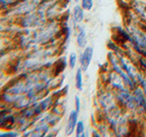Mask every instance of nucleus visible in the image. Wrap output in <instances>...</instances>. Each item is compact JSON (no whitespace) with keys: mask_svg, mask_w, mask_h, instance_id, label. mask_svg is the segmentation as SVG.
<instances>
[{"mask_svg":"<svg viewBox=\"0 0 146 137\" xmlns=\"http://www.w3.org/2000/svg\"><path fill=\"white\" fill-rule=\"evenodd\" d=\"M12 109L7 104L4 107H0V129L10 130L17 124V116L12 112Z\"/></svg>","mask_w":146,"mask_h":137,"instance_id":"obj_1","label":"nucleus"},{"mask_svg":"<svg viewBox=\"0 0 146 137\" xmlns=\"http://www.w3.org/2000/svg\"><path fill=\"white\" fill-rule=\"evenodd\" d=\"M43 19V14L39 11H32L18 17V24L21 27H33L39 25Z\"/></svg>","mask_w":146,"mask_h":137,"instance_id":"obj_2","label":"nucleus"},{"mask_svg":"<svg viewBox=\"0 0 146 137\" xmlns=\"http://www.w3.org/2000/svg\"><path fill=\"white\" fill-rule=\"evenodd\" d=\"M92 57H93V49L91 47H87L83 50V52L81 53L80 57V68H82L83 71H86L88 70V68L90 65Z\"/></svg>","mask_w":146,"mask_h":137,"instance_id":"obj_3","label":"nucleus"},{"mask_svg":"<svg viewBox=\"0 0 146 137\" xmlns=\"http://www.w3.org/2000/svg\"><path fill=\"white\" fill-rule=\"evenodd\" d=\"M78 122H79L78 121V112L76 111V110L71 111L70 113V116H68L67 124H66V128H65V134L67 135H70L73 134Z\"/></svg>","mask_w":146,"mask_h":137,"instance_id":"obj_4","label":"nucleus"},{"mask_svg":"<svg viewBox=\"0 0 146 137\" xmlns=\"http://www.w3.org/2000/svg\"><path fill=\"white\" fill-rule=\"evenodd\" d=\"M84 9L80 5H76L72 10V19L76 24H80L84 19Z\"/></svg>","mask_w":146,"mask_h":137,"instance_id":"obj_5","label":"nucleus"},{"mask_svg":"<svg viewBox=\"0 0 146 137\" xmlns=\"http://www.w3.org/2000/svg\"><path fill=\"white\" fill-rule=\"evenodd\" d=\"M77 44L80 48H85L87 45V35L84 29H80L77 35Z\"/></svg>","mask_w":146,"mask_h":137,"instance_id":"obj_6","label":"nucleus"},{"mask_svg":"<svg viewBox=\"0 0 146 137\" xmlns=\"http://www.w3.org/2000/svg\"><path fill=\"white\" fill-rule=\"evenodd\" d=\"M9 29H10V25H9L7 18L0 17V37L4 36L5 33H7Z\"/></svg>","mask_w":146,"mask_h":137,"instance_id":"obj_7","label":"nucleus"},{"mask_svg":"<svg viewBox=\"0 0 146 137\" xmlns=\"http://www.w3.org/2000/svg\"><path fill=\"white\" fill-rule=\"evenodd\" d=\"M9 48L8 40L4 39V36L0 37V58L3 57L7 52V49Z\"/></svg>","mask_w":146,"mask_h":137,"instance_id":"obj_8","label":"nucleus"},{"mask_svg":"<svg viewBox=\"0 0 146 137\" xmlns=\"http://www.w3.org/2000/svg\"><path fill=\"white\" fill-rule=\"evenodd\" d=\"M75 84L78 90H82V85H83V80H82V72L81 70L79 68L77 70V73L75 75Z\"/></svg>","mask_w":146,"mask_h":137,"instance_id":"obj_9","label":"nucleus"},{"mask_svg":"<svg viewBox=\"0 0 146 137\" xmlns=\"http://www.w3.org/2000/svg\"><path fill=\"white\" fill-rule=\"evenodd\" d=\"M80 6L85 11H90L94 7L93 0H80Z\"/></svg>","mask_w":146,"mask_h":137,"instance_id":"obj_10","label":"nucleus"},{"mask_svg":"<svg viewBox=\"0 0 146 137\" xmlns=\"http://www.w3.org/2000/svg\"><path fill=\"white\" fill-rule=\"evenodd\" d=\"M84 131H85V126L84 123L82 121H79L76 125V135L77 136H80L84 134Z\"/></svg>","mask_w":146,"mask_h":137,"instance_id":"obj_11","label":"nucleus"},{"mask_svg":"<svg viewBox=\"0 0 146 137\" xmlns=\"http://www.w3.org/2000/svg\"><path fill=\"white\" fill-rule=\"evenodd\" d=\"M77 63V55L75 52H72L70 55V59H68V64H70V68H74Z\"/></svg>","mask_w":146,"mask_h":137,"instance_id":"obj_12","label":"nucleus"},{"mask_svg":"<svg viewBox=\"0 0 146 137\" xmlns=\"http://www.w3.org/2000/svg\"><path fill=\"white\" fill-rule=\"evenodd\" d=\"M75 107H76V111L79 112L80 110V100L78 96L75 97Z\"/></svg>","mask_w":146,"mask_h":137,"instance_id":"obj_13","label":"nucleus"},{"mask_svg":"<svg viewBox=\"0 0 146 137\" xmlns=\"http://www.w3.org/2000/svg\"><path fill=\"white\" fill-rule=\"evenodd\" d=\"M1 12H4L3 10V7H2V4H1V0H0V13Z\"/></svg>","mask_w":146,"mask_h":137,"instance_id":"obj_14","label":"nucleus"},{"mask_svg":"<svg viewBox=\"0 0 146 137\" xmlns=\"http://www.w3.org/2000/svg\"><path fill=\"white\" fill-rule=\"evenodd\" d=\"M65 1H66L67 3H70V0H65Z\"/></svg>","mask_w":146,"mask_h":137,"instance_id":"obj_15","label":"nucleus"},{"mask_svg":"<svg viewBox=\"0 0 146 137\" xmlns=\"http://www.w3.org/2000/svg\"><path fill=\"white\" fill-rule=\"evenodd\" d=\"M75 1H76V2H79V1H80V0H75Z\"/></svg>","mask_w":146,"mask_h":137,"instance_id":"obj_16","label":"nucleus"}]
</instances>
